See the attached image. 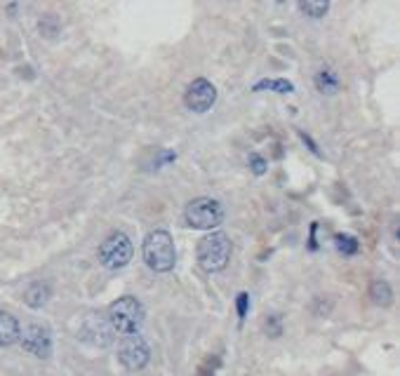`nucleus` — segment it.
<instances>
[{
  "instance_id": "1",
  "label": "nucleus",
  "mask_w": 400,
  "mask_h": 376,
  "mask_svg": "<svg viewBox=\"0 0 400 376\" xmlns=\"http://www.w3.org/2000/svg\"><path fill=\"white\" fill-rule=\"evenodd\" d=\"M141 254H144L146 266L156 273H168L175 268L177 252L168 231H151L141 247Z\"/></svg>"
},
{
  "instance_id": "2",
  "label": "nucleus",
  "mask_w": 400,
  "mask_h": 376,
  "mask_svg": "<svg viewBox=\"0 0 400 376\" xmlns=\"http://www.w3.org/2000/svg\"><path fill=\"white\" fill-rule=\"evenodd\" d=\"M109 327L111 332L118 334H137L141 322H144V308L134 297H120L118 301H113L109 306Z\"/></svg>"
},
{
  "instance_id": "3",
  "label": "nucleus",
  "mask_w": 400,
  "mask_h": 376,
  "mask_svg": "<svg viewBox=\"0 0 400 376\" xmlns=\"http://www.w3.org/2000/svg\"><path fill=\"white\" fill-rule=\"evenodd\" d=\"M195 257H198V263L202 270H207V273H219V270H224L229 266V259H231V240L226 233H210L198 243V252H195Z\"/></svg>"
},
{
  "instance_id": "4",
  "label": "nucleus",
  "mask_w": 400,
  "mask_h": 376,
  "mask_svg": "<svg viewBox=\"0 0 400 376\" xmlns=\"http://www.w3.org/2000/svg\"><path fill=\"white\" fill-rule=\"evenodd\" d=\"M184 219L191 228H200V231L217 228L224 221V207L215 198H195L186 205Z\"/></svg>"
},
{
  "instance_id": "5",
  "label": "nucleus",
  "mask_w": 400,
  "mask_h": 376,
  "mask_svg": "<svg viewBox=\"0 0 400 376\" xmlns=\"http://www.w3.org/2000/svg\"><path fill=\"white\" fill-rule=\"evenodd\" d=\"M132 259V240L123 231H113L99 245V261L104 268L120 270Z\"/></svg>"
},
{
  "instance_id": "6",
  "label": "nucleus",
  "mask_w": 400,
  "mask_h": 376,
  "mask_svg": "<svg viewBox=\"0 0 400 376\" xmlns=\"http://www.w3.org/2000/svg\"><path fill=\"white\" fill-rule=\"evenodd\" d=\"M148 358H151L148 343L139 334L125 336L123 341H120V345H118V360H120V365H123L125 370H130V372L144 370V367L148 365Z\"/></svg>"
},
{
  "instance_id": "7",
  "label": "nucleus",
  "mask_w": 400,
  "mask_h": 376,
  "mask_svg": "<svg viewBox=\"0 0 400 376\" xmlns=\"http://www.w3.org/2000/svg\"><path fill=\"white\" fill-rule=\"evenodd\" d=\"M217 101V89L210 80L198 78L186 87L184 92V106L193 113H205L215 106Z\"/></svg>"
},
{
  "instance_id": "8",
  "label": "nucleus",
  "mask_w": 400,
  "mask_h": 376,
  "mask_svg": "<svg viewBox=\"0 0 400 376\" xmlns=\"http://www.w3.org/2000/svg\"><path fill=\"white\" fill-rule=\"evenodd\" d=\"M19 341H21V348H24L26 353H31V355L36 358H50L52 353V334L50 329L45 325H28L24 332L19 334Z\"/></svg>"
},
{
  "instance_id": "9",
  "label": "nucleus",
  "mask_w": 400,
  "mask_h": 376,
  "mask_svg": "<svg viewBox=\"0 0 400 376\" xmlns=\"http://www.w3.org/2000/svg\"><path fill=\"white\" fill-rule=\"evenodd\" d=\"M80 334L87 343H92V345H109L111 343V327L102 315H94V313L87 315L85 322H82Z\"/></svg>"
},
{
  "instance_id": "10",
  "label": "nucleus",
  "mask_w": 400,
  "mask_h": 376,
  "mask_svg": "<svg viewBox=\"0 0 400 376\" xmlns=\"http://www.w3.org/2000/svg\"><path fill=\"white\" fill-rule=\"evenodd\" d=\"M21 334L19 320L14 318L12 313L0 311V348H7V345L17 343Z\"/></svg>"
},
{
  "instance_id": "11",
  "label": "nucleus",
  "mask_w": 400,
  "mask_h": 376,
  "mask_svg": "<svg viewBox=\"0 0 400 376\" xmlns=\"http://www.w3.org/2000/svg\"><path fill=\"white\" fill-rule=\"evenodd\" d=\"M50 297H52V287L48 282H31L26 287V292H24V304L28 306V308H43L45 304H48L50 301Z\"/></svg>"
},
{
  "instance_id": "12",
  "label": "nucleus",
  "mask_w": 400,
  "mask_h": 376,
  "mask_svg": "<svg viewBox=\"0 0 400 376\" xmlns=\"http://www.w3.org/2000/svg\"><path fill=\"white\" fill-rule=\"evenodd\" d=\"M369 299H372V304L377 306H391L394 304V289H391V284L387 280H372L369 284Z\"/></svg>"
},
{
  "instance_id": "13",
  "label": "nucleus",
  "mask_w": 400,
  "mask_h": 376,
  "mask_svg": "<svg viewBox=\"0 0 400 376\" xmlns=\"http://www.w3.org/2000/svg\"><path fill=\"white\" fill-rule=\"evenodd\" d=\"M335 243H337V250L346 254V257H353V254H358L360 252V243H358V238H353L349 236V233H342V236H337L335 238Z\"/></svg>"
},
{
  "instance_id": "14",
  "label": "nucleus",
  "mask_w": 400,
  "mask_h": 376,
  "mask_svg": "<svg viewBox=\"0 0 400 376\" xmlns=\"http://www.w3.org/2000/svg\"><path fill=\"white\" fill-rule=\"evenodd\" d=\"M315 87L320 89V92H325V94H332L335 89L339 87V78L332 71H318V75H315Z\"/></svg>"
},
{
  "instance_id": "15",
  "label": "nucleus",
  "mask_w": 400,
  "mask_h": 376,
  "mask_svg": "<svg viewBox=\"0 0 400 376\" xmlns=\"http://www.w3.org/2000/svg\"><path fill=\"white\" fill-rule=\"evenodd\" d=\"M252 89L254 92H259V89H274V92H278V94H290L294 89V85L290 80H259Z\"/></svg>"
},
{
  "instance_id": "16",
  "label": "nucleus",
  "mask_w": 400,
  "mask_h": 376,
  "mask_svg": "<svg viewBox=\"0 0 400 376\" xmlns=\"http://www.w3.org/2000/svg\"><path fill=\"white\" fill-rule=\"evenodd\" d=\"M299 10L311 19H320L325 17V12L330 10V3H313V0H306V3H299Z\"/></svg>"
},
{
  "instance_id": "17",
  "label": "nucleus",
  "mask_w": 400,
  "mask_h": 376,
  "mask_svg": "<svg viewBox=\"0 0 400 376\" xmlns=\"http://www.w3.org/2000/svg\"><path fill=\"white\" fill-rule=\"evenodd\" d=\"M38 28H40L43 35L52 38V35L59 33V21H57L55 14H45V17L40 19V24H38Z\"/></svg>"
},
{
  "instance_id": "18",
  "label": "nucleus",
  "mask_w": 400,
  "mask_h": 376,
  "mask_svg": "<svg viewBox=\"0 0 400 376\" xmlns=\"http://www.w3.org/2000/svg\"><path fill=\"white\" fill-rule=\"evenodd\" d=\"M236 308H238V318L245 320V318H247V311H250V297H247L245 292H240V294H238Z\"/></svg>"
},
{
  "instance_id": "19",
  "label": "nucleus",
  "mask_w": 400,
  "mask_h": 376,
  "mask_svg": "<svg viewBox=\"0 0 400 376\" xmlns=\"http://www.w3.org/2000/svg\"><path fill=\"white\" fill-rule=\"evenodd\" d=\"M266 332L271 334V336H281V332H283V325H281V315H271V318L266 320Z\"/></svg>"
},
{
  "instance_id": "20",
  "label": "nucleus",
  "mask_w": 400,
  "mask_h": 376,
  "mask_svg": "<svg viewBox=\"0 0 400 376\" xmlns=\"http://www.w3.org/2000/svg\"><path fill=\"white\" fill-rule=\"evenodd\" d=\"M250 167H252L254 175H264V172H266V160H264L261 155L250 153Z\"/></svg>"
},
{
  "instance_id": "21",
  "label": "nucleus",
  "mask_w": 400,
  "mask_h": 376,
  "mask_svg": "<svg viewBox=\"0 0 400 376\" xmlns=\"http://www.w3.org/2000/svg\"><path fill=\"white\" fill-rule=\"evenodd\" d=\"M299 137H301V141H306V146L311 148V153H315V155H320V150H318V146H315V141L308 137V134H304V132H299Z\"/></svg>"
}]
</instances>
